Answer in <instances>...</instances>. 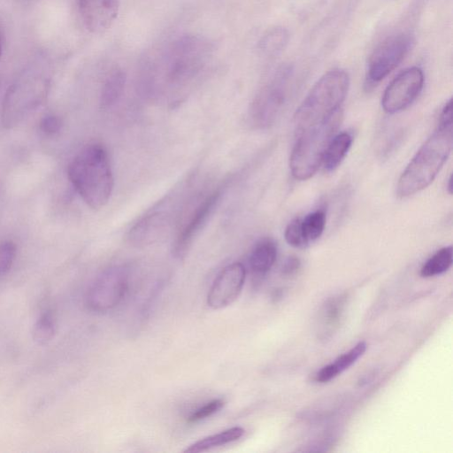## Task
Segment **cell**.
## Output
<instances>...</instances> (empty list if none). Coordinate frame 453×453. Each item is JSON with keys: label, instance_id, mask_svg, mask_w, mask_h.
<instances>
[{"label": "cell", "instance_id": "1", "mask_svg": "<svg viewBox=\"0 0 453 453\" xmlns=\"http://www.w3.org/2000/svg\"><path fill=\"white\" fill-rule=\"evenodd\" d=\"M72 185L93 210L103 208L109 201L114 179L106 149L100 143L82 148L68 165Z\"/></svg>", "mask_w": 453, "mask_h": 453}, {"label": "cell", "instance_id": "2", "mask_svg": "<svg viewBox=\"0 0 453 453\" xmlns=\"http://www.w3.org/2000/svg\"><path fill=\"white\" fill-rule=\"evenodd\" d=\"M211 52V45L204 38L182 35L172 42L155 59L152 73H159L165 86L183 88L203 72Z\"/></svg>", "mask_w": 453, "mask_h": 453}, {"label": "cell", "instance_id": "3", "mask_svg": "<svg viewBox=\"0 0 453 453\" xmlns=\"http://www.w3.org/2000/svg\"><path fill=\"white\" fill-rule=\"evenodd\" d=\"M452 149V126L438 127L401 174L396 194L407 197L426 188L436 177Z\"/></svg>", "mask_w": 453, "mask_h": 453}, {"label": "cell", "instance_id": "4", "mask_svg": "<svg viewBox=\"0 0 453 453\" xmlns=\"http://www.w3.org/2000/svg\"><path fill=\"white\" fill-rule=\"evenodd\" d=\"M349 84V75L343 70L334 69L325 73L295 112L296 134L325 122L341 109Z\"/></svg>", "mask_w": 453, "mask_h": 453}, {"label": "cell", "instance_id": "5", "mask_svg": "<svg viewBox=\"0 0 453 453\" xmlns=\"http://www.w3.org/2000/svg\"><path fill=\"white\" fill-rule=\"evenodd\" d=\"M342 120V111L339 109L325 122L296 134L289 157V168L295 179L304 180L317 172Z\"/></svg>", "mask_w": 453, "mask_h": 453}, {"label": "cell", "instance_id": "6", "mask_svg": "<svg viewBox=\"0 0 453 453\" xmlns=\"http://www.w3.org/2000/svg\"><path fill=\"white\" fill-rule=\"evenodd\" d=\"M49 88V77L39 66L25 71L3 96L1 117L4 127H13L42 104Z\"/></svg>", "mask_w": 453, "mask_h": 453}, {"label": "cell", "instance_id": "7", "mask_svg": "<svg viewBox=\"0 0 453 453\" xmlns=\"http://www.w3.org/2000/svg\"><path fill=\"white\" fill-rule=\"evenodd\" d=\"M291 77L290 68L282 67L258 91L250 110L255 127L265 128L275 121L288 99Z\"/></svg>", "mask_w": 453, "mask_h": 453}, {"label": "cell", "instance_id": "8", "mask_svg": "<svg viewBox=\"0 0 453 453\" xmlns=\"http://www.w3.org/2000/svg\"><path fill=\"white\" fill-rule=\"evenodd\" d=\"M128 288V272L123 266H112L102 272L88 288L85 303L95 312L115 308Z\"/></svg>", "mask_w": 453, "mask_h": 453}, {"label": "cell", "instance_id": "9", "mask_svg": "<svg viewBox=\"0 0 453 453\" xmlns=\"http://www.w3.org/2000/svg\"><path fill=\"white\" fill-rule=\"evenodd\" d=\"M411 39L407 34L392 35L383 41L372 54L367 69V81L375 84L388 76L409 51Z\"/></svg>", "mask_w": 453, "mask_h": 453}, {"label": "cell", "instance_id": "10", "mask_svg": "<svg viewBox=\"0 0 453 453\" xmlns=\"http://www.w3.org/2000/svg\"><path fill=\"white\" fill-rule=\"evenodd\" d=\"M424 85V74L419 67H410L399 73L384 91L381 105L393 114L407 108L418 96Z\"/></svg>", "mask_w": 453, "mask_h": 453}, {"label": "cell", "instance_id": "11", "mask_svg": "<svg viewBox=\"0 0 453 453\" xmlns=\"http://www.w3.org/2000/svg\"><path fill=\"white\" fill-rule=\"evenodd\" d=\"M246 270L234 262L224 267L215 278L207 296V304L213 310L225 308L239 296L244 285Z\"/></svg>", "mask_w": 453, "mask_h": 453}, {"label": "cell", "instance_id": "12", "mask_svg": "<svg viewBox=\"0 0 453 453\" xmlns=\"http://www.w3.org/2000/svg\"><path fill=\"white\" fill-rule=\"evenodd\" d=\"M222 187L213 190L194 209L175 239L173 249L175 257L181 258L186 255L194 237L206 223L209 217L215 210L222 196Z\"/></svg>", "mask_w": 453, "mask_h": 453}, {"label": "cell", "instance_id": "13", "mask_svg": "<svg viewBox=\"0 0 453 453\" xmlns=\"http://www.w3.org/2000/svg\"><path fill=\"white\" fill-rule=\"evenodd\" d=\"M120 0H79V11L86 28L102 34L114 23Z\"/></svg>", "mask_w": 453, "mask_h": 453}, {"label": "cell", "instance_id": "14", "mask_svg": "<svg viewBox=\"0 0 453 453\" xmlns=\"http://www.w3.org/2000/svg\"><path fill=\"white\" fill-rule=\"evenodd\" d=\"M169 226V216L164 211H154L134 225L128 233V239L137 246L149 245L163 237Z\"/></svg>", "mask_w": 453, "mask_h": 453}, {"label": "cell", "instance_id": "15", "mask_svg": "<svg viewBox=\"0 0 453 453\" xmlns=\"http://www.w3.org/2000/svg\"><path fill=\"white\" fill-rule=\"evenodd\" d=\"M366 342H359L349 351L338 357L334 363L322 367L315 375L319 382H327L352 365L366 350Z\"/></svg>", "mask_w": 453, "mask_h": 453}, {"label": "cell", "instance_id": "16", "mask_svg": "<svg viewBox=\"0 0 453 453\" xmlns=\"http://www.w3.org/2000/svg\"><path fill=\"white\" fill-rule=\"evenodd\" d=\"M277 257V246L271 239L259 241L249 257L250 271L257 276L265 274L273 267Z\"/></svg>", "mask_w": 453, "mask_h": 453}, {"label": "cell", "instance_id": "17", "mask_svg": "<svg viewBox=\"0 0 453 453\" xmlns=\"http://www.w3.org/2000/svg\"><path fill=\"white\" fill-rule=\"evenodd\" d=\"M126 73L120 68H114L106 77L100 94V107L107 110L112 107L121 97L125 85Z\"/></svg>", "mask_w": 453, "mask_h": 453}, {"label": "cell", "instance_id": "18", "mask_svg": "<svg viewBox=\"0 0 453 453\" xmlns=\"http://www.w3.org/2000/svg\"><path fill=\"white\" fill-rule=\"evenodd\" d=\"M352 140V136L347 132L334 134L326 147L322 160L326 172H332L340 165L351 146Z\"/></svg>", "mask_w": 453, "mask_h": 453}, {"label": "cell", "instance_id": "19", "mask_svg": "<svg viewBox=\"0 0 453 453\" xmlns=\"http://www.w3.org/2000/svg\"><path fill=\"white\" fill-rule=\"evenodd\" d=\"M244 429L241 426H234L224 430L219 434H215L204 437L193 444L189 445L185 453H199L211 449L216 447L226 445L240 439L244 434Z\"/></svg>", "mask_w": 453, "mask_h": 453}, {"label": "cell", "instance_id": "20", "mask_svg": "<svg viewBox=\"0 0 453 453\" xmlns=\"http://www.w3.org/2000/svg\"><path fill=\"white\" fill-rule=\"evenodd\" d=\"M452 265V247L448 246L434 253L421 267L420 275L433 277L448 271Z\"/></svg>", "mask_w": 453, "mask_h": 453}, {"label": "cell", "instance_id": "21", "mask_svg": "<svg viewBox=\"0 0 453 453\" xmlns=\"http://www.w3.org/2000/svg\"><path fill=\"white\" fill-rule=\"evenodd\" d=\"M56 334V320L50 311H45L35 321L32 328L34 342L44 346L50 343Z\"/></svg>", "mask_w": 453, "mask_h": 453}, {"label": "cell", "instance_id": "22", "mask_svg": "<svg viewBox=\"0 0 453 453\" xmlns=\"http://www.w3.org/2000/svg\"><path fill=\"white\" fill-rule=\"evenodd\" d=\"M288 34L282 27L269 30L259 41L258 49L265 56H274L280 52L288 42Z\"/></svg>", "mask_w": 453, "mask_h": 453}, {"label": "cell", "instance_id": "23", "mask_svg": "<svg viewBox=\"0 0 453 453\" xmlns=\"http://www.w3.org/2000/svg\"><path fill=\"white\" fill-rule=\"evenodd\" d=\"M326 226V212L317 210L301 219L302 231L308 242L317 240L322 234Z\"/></svg>", "mask_w": 453, "mask_h": 453}, {"label": "cell", "instance_id": "24", "mask_svg": "<svg viewBox=\"0 0 453 453\" xmlns=\"http://www.w3.org/2000/svg\"><path fill=\"white\" fill-rule=\"evenodd\" d=\"M344 307V299L342 297H335L330 300L324 306L321 313V323L324 333L332 332L334 327L339 324L342 315Z\"/></svg>", "mask_w": 453, "mask_h": 453}, {"label": "cell", "instance_id": "25", "mask_svg": "<svg viewBox=\"0 0 453 453\" xmlns=\"http://www.w3.org/2000/svg\"><path fill=\"white\" fill-rule=\"evenodd\" d=\"M17 246L12 241L0 242V277L9 273L15 261Z\"/></svg>", "mask_w": 453, "mask_h": 453}, {"label": "cell", "instance_id": "26", "mask_svg": "<svg viewBox=\"0 0 453 453\" xmlns=\"http://www.w3.org/2000/svg\"><path fill=\"white\" fill-rule=\"evenodd\" d=\"M284 235L286 242L293 247L303 248L308 245L302 231L300 218H296L288 224Z\"/></svg>", "mask_w": 453, "mask_h": 453}, {"label": "cell", "instance_id": "27", "mask_svg": "<svg viewBox=\"0 0 453 453\" xmlns=\"http://www.w3.org/2000/svg\"><path fill=\"white\" fill-rule=\"evenodd\" d=\"M225 404L223 399H213L193 411L188 418L190 424L197 423L218 412Z\"/></svg>", "mask_w": 453, "mask_h": 453}, {"label": "cell", "instance_id": "28", "mask_svg": "<svg viewBox=\"0 0 453 453\" xmlns=\"http://www.w3.org/2000/svg\"><path fill=\"white\" fill-rule=\"evenodd\" d=\"M39 127L44 134L53 136L60 132L63 122L60 117L55 114H48L41 119Z\"/></svg>", "mask_w": 453, "mask_h": 453}, {"label": "cell", "instance_id": "29", "mask_svg": "<svg viewBox=\"0 0 453 453\" xmlns=\"http://www.w3.org/2000/svg\"><path fill=\"white\" fill-rule=\"evenodd\" d=\"M300 267V260L296 257H289L282 266V273L285 275L294 274Z\"/></svg>", "mask_w": 453, "mask_h": 453}, {"label": "cell", "instance_id": "30", "mask_svg": "<svg viewBox=\"0 0 453 453\" xmlns=\"http://www.w3.org/2000/svg\"><path fill=\"white\" fill-rule=\"evenodd\" d=\"M451 100L447 102V104L444 105L441 115L439 119V124L438 127H447V126H452L451 121V116H452V111H451Z\"/></svg>", "mask_w": 453, "mask_h": 453}, {"label": "cell", "instance_id": "31", "mask_svg": "<svg viewBox=\"0 0 453 453\" xmlns=\"http://www.w3.org/2000/svg\"><path fill=\"white\" fill-rule=\"evenodd\" d=\"M4 46V33L2 26L0 25V59L3 55Z\"/></svg>", "mask_w": 453, "mask_h": 453}, {"label": "cell", "instance_id": "32", "mask_svg": "<svg viewBox=\"0 0 453 453\" xmlns=\"http://www.w3.org/2000/svg\"><path fill=\"white\" fill-rule=\"evenodd\" d=\"M3 100V98H2ZM2 100L0 101V121L2 122L1 111H2Z\"/></svg>", "mask_w": 453, "mask_h": 453}]
</instances>
